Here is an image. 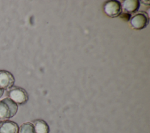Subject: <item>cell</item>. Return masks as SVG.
I'll list each match as a JSON object with an SVG mask.
<instances>
[{
    "label": "cell",
    "mask_w": 150,
    "mask_h": 133,
    "mask_svg": "<svg viewBox=\"0 0 150 133\" xmlns=\"http://www.w3.org/2000/svg\"><path fill=\"white\" fill-rule=\"evenodd\" d=\"M18 104L9 97L0 100V121L13 117L18 111Z\"/></svg>",
    "instance_id": "obj_1"
},
{
    "label": "cell",
    "mask_w": 150,
    "mask_h": 133,
    "mask_svg": "<svg viewBox=\"0 0 150 133\" xmlns=\"http://www.w3.org/2000/svg\"><path fill=\"white\" fill-rule=\"evenodd\" d=\"M7 94L9 98L20 105L25 104L29 98L26 91L23 88L17 86H12L8 89Z\"/></svg>",
    "instance_id": "obj_2"
},
{
    "label": "cell",
    "mask_w": 150,
    "mask_h": 133,
    "mask_svg": "<svg viewBox=\"0 0 150 133\" xmlns=\"http://www.w3.org/2000/svg\"><path fill=\"white\" fill-rule=\"evenodd\" d=\"M149 21V16L145 12H140L136 13L130 19L131 27L136 30L144 29L148 25Z\"/></svg>",
    "instance_id": "obj_3"
},
{
    "label": "cell",
    "mask_w": 150,
    "mask_h": 133,
    "mask_svg": "<svg viewBox=\"0 0 150 133\" xmlns=\"http://www.w3.org/2000/svg\"><path fill=\"white\" fill-rule=\"evenodd\" d=\"M104 11L110 18L120 16L122 13V6L120 2L117 0L107 1L104 5Z\"/></svg>",
    "instance_id": "obj_4"
},
{
    "label": "cell",
    "mask_w": 150,
    "mask_h": 133,
    "mask_svg": "<svg viewBox=\"0 0 150 133\" xmlns=\"http://www.w3.org/2000/svg\"><path fill=\"white\" fill-rule=\"evenodd\" d=\"M15 83V78L9 71L0 70V88L2 89H9L12 87Z\"/></svg>",
    "instance_id": "obj_5"
},
{
    "label": "cell",
    "mask_w": 150,
    "mask_h": 133,
    "mask_svg": "<svg viewBox=\"0 0 150 133\" xmlns=\"http://www.w3.org/2000/svg\"><path fill=\"white\" fill-rule=\"evenodd\" d=\"M18 124L12 121L5 120L0 122V133H18Z\"/></svg>",
    "instance_id": "obj_6"
},
{
    "label": "cell",
    "mask_w": 150,
    "mask_h": 133,
    "mask_svg": "<svg viewBox=\"0 0 150 133\" xmlns=\"http://www.w3.org/2000/svg\"><path fill=\"white\" fill-rule=\"evenodd\" d=\"M140 2L138 0H125L121 4L122 11L124 13L130 14L134 13L138 10L140 6Z\"/></svg>",
    "instance_id": "obj_7"
},
{
    "label": "cell",
    "mask_w": 150,
    "mask_h": 133,
    "mask_svg": "<svg viewBox=\"0 0 150 133\" xmlns=\"http://www.w3.org/2000/svg\"><path fill=\"white\" fill-rule=\"evenodd\" d=\"M35 133H49V127L48 124L43 120H36L33 122Z\"/></svg>",
    "instance_id": "obj_8"
},
{
    "label": "cell",
    "mask_w": 150,
    "mask_h": 133,
    "mask_svg": "<svg viewBox=\"0 0 150 133\" xmlns=\"http://www.w3.org/2000/svg\"><path fill=\"white\" fill-rule=\"evenodd\" d=\"M19 133H35L33 125L30 122L23 123L20 127Z\"/></svg>",
    "instance_id": "obj_9"
},
{
    "label": "cell",
    "mask_w": 150,
    "mask_h": 133,
    "mask_svg": "<svg viewBox=\"0 0 150 133\" xmlns=\"http://www.w3.org/2000/svg\"><path fill=\"white\" fill-rule=\"evenodd\" d=\"M4 90L0 88V98H1V97L4 94Z\"/></svg>",
    "instance_id": "obj_10"
}]
</instances>
